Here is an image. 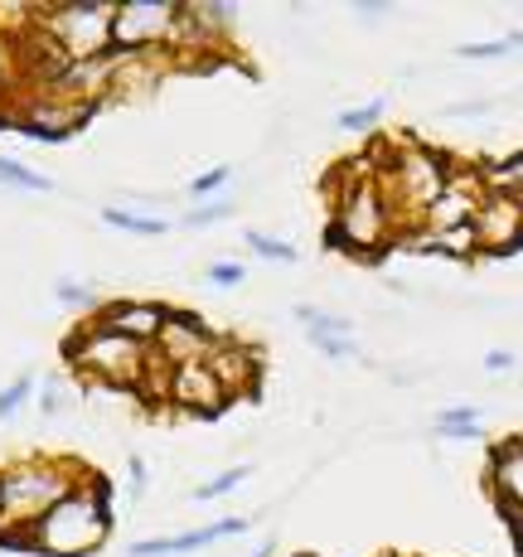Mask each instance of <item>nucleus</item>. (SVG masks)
Returning a JSON list of instances; mask_svg holds the SVG:
<instances>
[{"label": "nucleus", "mask_w": 523, "mask_h": 557, "mask_svg": "<svg viewBox=\"0 0 523 557\" xmlns=\"http://www.w3.org/2000/svg\"><path fill=\"white\" fill-rule=\"evenodd\" d=\"M112 533V480L83 470V480L53 505L35 529L39 553L49 557H88Z\"/></svg>", "instance_id": "obj_1"}, {"label": "nucleus", "mask_w": 523, "mask_h": 557, "mask_svg": "<svg viewBox=\"0 0 523 557\" xmlns=\"http://www.w3.org/2000/svg\"><path fill=\"white\" fill-rule=\"evenodd\" d=\"M349 175L354 180H349V189H339L329 243L354 252V257H378L393 243V209H388V195H383V185H378L383 165L369 156V160H359Z\"/></svg>", "instance_id": "obj_2"}, {"label": "nucleus", "mask_w": 523, "mask_h": 557, "mask_svg": "<svg viewBox=\"0 0 523 557\" xmlns=\"http://www.w3.org/2000/svg\"><path fill=\"white\" fill-rule=\"evenodd\" d=\"M83 480V470H69L59 460H20L0 470V499H5V529L0 533H35L39 519Z\"/></svg>", "instance_id": "obj_3"}, {"label": "nucleus", "mask_w": 523, "mask_h": 557, "mask_svg": "<svg viewBox=\"0 0 523 557\" xmlns=\"http://www.w3.org/2000/svg\"><path fill=\"white\" fill-rule=\"evenodd\" d=\"M63 359H69L78 373H88V379L126 383V388H141L151 363H155L151 345H136V339L116 335V330H107L98 315H92L83 330H73L69 345H63Z\"/></svg>", "instance_id": "obj_4"}, {"label": "nucleus", "mask_w": 523, "mask_h": 557, "mask_svg": "<svg viewBox=\"0 0 523 557\" xmlns=\"http://www.w3.org/2000/svg\"><path fill=\"white\" fill-rule=\"evenodd\" d=\"M383 195H388V209L402 203L408 219L426 223V209L446 195L451 185V160L441 151H426V146H408V151H388L383 156V175H378Z\"/></svg>", "instance_id": "obj_5"}, {"label": "nucleus", "mask_w": 523, "mask_h": 557, "mask_svg": "<svg viewBox=\"0 0 523 557\" xmlns=\"http://www.w3.org/2000/svg\"><path fill=\"white\" fill-rule=\"evenodd\" d=\"M112 20H116V0H69V5L39 10V35L69 63L98 59V53H112Z\"/></svg>", "instance_id": "obj_6"}, {"label": "nucleus", "mask_w": 523, "mask_h": 557, "mask_svg": "<svg viewBox=\"0 0 523 557\" xmlns=\"http://www.w3.org/2000/svg\"><path fill=\"white\" fill-rule=\"evenodd\" d=\"M179 20H185V5H175V0H116L112 49L151 53L155 45H175Z\"/></svg>", "instance_id": "obj_7"}, {"label": "nucleus", "mask_w": 523, "mask_h": 557, "mask_svg": "<svg viewBox=\"0 0 523 557\" xmlns=\"http://www.w3.org/2000/svg\"><path fill=\"white\" fill-rule=\"evenodd\" d=\"M233 403V393L223 388V379L213 373V363H179L170 369V407L179 412H195V417H219L223 407Z\"/></svg>", "instance_id": "obj_8"}, {"label": "nucleus", "mask_w": 523, "mask_h": 557, "mask_svg": "<svg viewBox=\"0 0 523 557\" xmlns=\"http://www.w3.org/2000/svg\"><path fill=\"white\" fill-rule=\"evenodd\" d=\"M471 223L480 233V257H505L523 248V199L514 195H485Z\"/></svg>", "instance_id": "obj_9"}, {"label": "nucleus", "mask_w": 523, "mask_h": 557, "mask_svg": "<svg viewBox=\"0 0 523 557\" xmlns=\"http://www.w3.org/2000/svg\"><path fill=\"white\" fill-rule=\"evenodd\" d=\"M151 349L165 369H179V363H204L213 349H219V339H213V330L199 315H189V310H170L165 330H160V339Z\"/></svg>", "instance_id": "obj_10"}, {"label": "nucleus", "mask_w": 523, "mask_h": 557, "mask_svg": "<svg viewBox=\"0 0 523 557\" xmlns=\"http://www.w3.org/2000/svg\"><path fill=\"white\" fill-rule=\"evenodd\" d=\"M98 112L92 102H73V98H59V92H45V98L25 102V116H20V132L39 136V141H63V136H73L88 116Z\"/></svg>", "instance_id": "obj_11"}, {"label": "nucleus", "mask_w": 523, "mask_h": 557, "mask_svg": "<svg viewBox=\"0 0 523 557\" xmlns=\"http://www.w3.org/2000/svg\"><path fill=\"white\" fill-rule=\"evenodd\" d=\"M485 485H489V495H495L499 513H505V519H519L523 513V436H509L505 446L489 451Z\"/></svg>", "instance_id": "obj_12"}, {"label": "nucleus", "mask_w": 523, "mask_h": 557, "mask_svg": "<svg viewBox=\"0 0 523 557\" xmlns=\"http://www.w3.org/2000/svg\"><path fill=\"white\" fill-rule=\"evenodd\" d=\"M165 315H170V306H160V301H116L98 310V320L107 330L136 339V345H155L160 330H165Z\"/></svg>", "instance_id": "obj_13"}, {"label": "nucleus", "mask_w": 523, "mask_h": 557, "mask_svg": "<svg viewBox=\"0 0 523 557\" xmlns=\"http://www.w3.org/2000/svg\"><path fill=\"white\" fill-rule=\"evenodd\" d=\"M223 533H248V519H219V523H204V529H189V533H175V539H141L132 543V557H185V553H199L209 543H219Z\"/></svg>", "instance_id": "obj_14"}, {"label": "nucleus", "mask_w": 523, "mask_h": 557, "mask_svg": "<svg viewBox=\"0 0 523 557\" xmlns=\"http://www.w3.org/2000/svg\"><path fill=\"white\" fill-rule=\"evenodd\" d=\"M209 363H213V373L223 379V388H228L233 398H238V393H252V383H258V373H262V363L248 345H219L209 355Z\"/></svg>", "instance_id": "obj_15"}, {"label": "nucleus", "mask_w": 523, "mask_h": 557, "mask_svg": "<svg viewBox=\"0 0 523 557\" xmlns=\"http://www.w3.org/2000/svg\"><path fill=\"white\" fill-rule=\"evenodd\" d=\"M408 243L418 252H441V257H456V262H465V257H480L475 223H456V228H422V233H412Z\"/></svg>", "instance_id": "obj_16"}, {"label": "nucleus", "mask_w": 523, "mask_h": 557, "mask_svg": "<svg viewBox=\"0 0 523 557\" xmlns=\"http://www.w3.org/2000/svg\"><path fill=\"white\" fill-rule=\"evenodd\" d=\"M102 223H107V228L136 233V238H160V233H170V223L160 219V213H136V209H116V203H102Z\"/></svg>", "instance_id": "obj_17"}, {"label": "nucleus", "mask_w": 523, "mask_h": 557, "mask_svg": "<svg viewBox=\"0 0 523 557\" xmlns=\"http://www.w3.org/2000/svg\"><path fill=\"white\" fill-rule=\"evenodd\" d=\"M436 436H446V442H480V407H446V412H436Z\"/></svg>", "instance_id": "obj_18"}, {"label": "nucleus", "mask_w": 523, "mask_h": 557, "mask_svg": "<svg viewBox=\"0 0 523 557\" xmlns=\"http://www.w3.org/2000/svg\"><path fill=\"white\" fill-rule=\"evenodd\" d=\"M0 185L5 189H53V180L49 175H39V170H29V165H20V160H10V156H0Z\"/></svg>", "instance_id": "obj_19"}, {"label": "nucleus", "mask_w": 523, "mask_h": 557, "mask_svg": "<svg viewBox=\"0 0 523 557\" xmlns=\"http://www.w3.org/2000/svg\"><path fill=\"white\" fill-rule=\"evenodd\" d=\"M383 112H388V102L373 98V102H364V107H349V112H339L335 126H339V132H373V126L383 122Z\"/></svg>", "instance_id": "obj_20"}, {"label": "nucleus", "mask_w": 523, "mask_h": 557, "mask_svg": "<svg viewBox=\"0 0 523 557\" xmlns=\"http://www.w3.org/2000/svg\"><path fill=\"white\" fill-rule=\"evenodd\" d=\"M228 180H233L228 165H213V170H204V175L189 180V199H195V203H213V195H219Z\"/></svg>", "instance_id": "obj_21"}, {"label": "nucleus", "mask_w": 523, "mask_h": 557, "mask_svg": "<svg viewBox=\"0 0 523 557\" xmlns=\"http://www.w3.org/2000/svg\"><path fill=\"white\" fill-rule=\"evenodd\" d=\"M248 475H252V466L242 460V466H233V470H223V475H213L209 485H199V490H195V499H219V495H228V490H238Z\"/></svg>", "instance_id": "obj_22"}, {"label": "nucleus", "mask_w": 523, "mask_h": 557, "mask_svg": "<svg viewBox=\"0 0 523 557\" xmlns=\"http://www.w3.org/2000/svg\"><path fill=\"white\" fill-rule=\"evenodd\" d=\"M248 248L258 252V257H266V262H286V267H291L296 257H301V252L291 248V243H282V238H266V233H248Z\"/></svg>", "instance_id": "obj_23"}, {"label": "nucleus", "mask_w": 523, "mask_h": 557, "mask_svg": "<svg viewBox=\"0 0 523 557\" xmlns=\"http://www.w3.org/2000/svg\"><path fill=\"white\" fill-rule=\"evenodd\" d=\"M233 219V199H213V203H195L185 213V228H209V223H223Z\"/></svg>", "instance_id": "obj_24"}, {"label": "nucleus", "mask_w": 523, "mask_h": 557, "mask_svg": "<svg viewBox=\"0 0 523 557\" xmlns=\"http://www.w3.org/2000/svg\"><path fill=\"white\" fill-rule=\"evenodd\" d=\"M29 393H35V379H29V373H20V379L10 383L5 393H0V422H5V417H15L20 407L29 403Z\"/></svg>", "instance_id": "obj_25"}, {"label": "nucleus", "mask_w": 523, "mask_h": 557, "mask_svg": "<svg viewBox=\"0 0 523 557\" xmlns=\"http://www.w3.org/2000/svg\"><path fill=\"white\" fill-rule=\"evenodd\" d=\"M311 345H315L325 359H359L354 335H311Z\"/></svg>", "instance_id": "obj_26"}, {"label": "nucleus", "mask_w": 523, "mask_h": 557, "mask_svg": "<svg viewBox=\"0 0 523 557\" xmlns=\"http://www.w3.org/2000/svg\"><path fill=\"white\" fill-rule=\"evenodd\" d=\"M204 282H209V286H242V282H248V267H242V262H228V257H223V262H213L209 272H204Z\"/></svg>", "instance_id": "obj_27"}, {"label": "nucleus", "mask_w": 523, "mask_h": 557, "mask_svg": "<svg viewBox=\"0 0 523 557\" xmlns=\"http://www.w3.org/2000/svg\"><path fill=\"white\" fill-rule=\"evenodd\" d=\"M53 296H59V301L63 306H73V310H92V306H98V296H92L88 292V286H78V282H59V286H53Z\"/></svg>", "instance_id": "obj_28"}, {"label": "nucleus", "mask_w": 523, "mask_h": 557, "mask_svg": "<svg viewBox=\"0 0 523 557\" xmlns=\"http://www.w3.org/2000/svg\"><path fill=\"white\" fill-rule=\"evenodd\" d=\"M509 39H489V45H461V59H505Z\"/></svg>", "instance_id": "obj_29"}, {"label": "nucleus", "mask_w": 523, "mask_h": 557, "mask_svg": "<svg viewBox=\"0 0 523 557\" xmlns=\"http://www.w3.org/2000/svg\"><path fill=\"white\" fill-rule=\"evenodd\" d=\"M485 369H489V373H509V369H514V355H509V349H489V355H485Z\"/></svg>", "instance_id": "obj_30"}, {"label": "nucleus", "mask_w": 523, "mask_h": 557, "mask_svg": "<svg viewBox=\"0 0 523 557\" xmlns=\"http://www.w3.org/2000/svg\"><path fill=\"white\" fill-rule=\"evenodd\" d=\"M126 470H132V495H141V490H146V460L132 456V466H126Z\"/></svg>", "instance_id": "obj_31"}, {"label": "nucleus", "mask_w": 523, "mask_h": 557, "mask_svg": "<svg viewBox=\"0 0 523 557\" xmlns=\"http://www.w3.org/2000/svg\"><path fill=\"white\" fill-rule=\"evenodd\" d=\"M451 116H480V112H489V102H456V107H446Z\"/></svg>", "instance_id": "obj_32"}, {"label": "nucleus", "mask_w": 523, "mask_h": 557, "mask_svg": "<svg viewBox=\"0 0 523 557\" xmlns=\"http://www.w3.org/2000/svg\"><path fill=\"white\" fill-rule=\"evenodd\" d=\"M59 403H63V398H59V388H49L45 398H39V412H45V417H49V412H59Z\"/></svg>", "instance_id": "obj_33"}, {"label": "nucleus", "mask_w": 523, "mask_h": 557, "mask_svg": "<svg viewBox=\"0 0 523 557\" xmlns=\"http://www.w3.org/2000/svg\"><path fill=\"white\" fill-rule=\"evenodd\" d=\"M509 533H514V548L523 553V513H519V519H509Z\"/></svg>", "instance_id": "obj_34"}, {"label": "nucleus", "mask_w": 523, "mask_h": 557, "mask_svg": "<svg viewBox=\"0 0 523 557\" xmlns=\"http://www.w3.org/2000/svg\"><path fill=\"white\" fill-rule=\"evenodd\" d=\"M509 39V49H523V29H514V35H505Z\"/></svg>", "instance_id": "obj_35"}, {"label": "nucleus", "mask_w": 523, "mask_h": 557, "mask_svg": "<svg viewBox=\"0 0 523 557\" xmlns=\"http://www.w3.org/2000/svg\"><path fill=\"white\" fill-rule=\"evenodd\" d=\"M0 529H5V499H0Z\"/></svg>", "instance_id": "obj_36"}, {"label": "nucleus", "mask_w": 523, "mask_h": 557, "mask_svg": "<svg viewBox=\"0 0 523 557\" xmlns=\"http://www.w3.org/2000/svg\"><path fill=\"white\" fill-rule=\"evenodd\" d=\"M266 553H272V543H266V548H258V553H252V557H266Z\"/></svg>", "instance_id": "obj_37"}]
</instances>
